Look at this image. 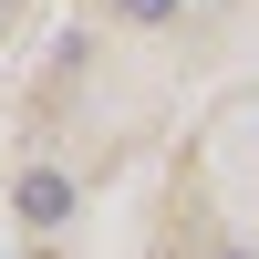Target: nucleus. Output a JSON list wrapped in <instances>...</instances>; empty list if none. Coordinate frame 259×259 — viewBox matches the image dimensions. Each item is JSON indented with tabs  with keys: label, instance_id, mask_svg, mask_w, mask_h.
I'll return each mask as SVG.
<instances>
[{
	"label": "nucleus",
	"instance_id": "2",
	"mask_svg": "<svg viewBox=\"0 0 259 259\" xmlns=\"http://www.w3.org/2000/svg\"><path fill=\"white\" fill-rule=\"evenodd\" d=\"M114 21H177V0H114Z\"/></svg>",
	"mask_w": 259,
	"mask_h": 259
},
{
	"label": "nucleus",
	"instance_id": "1",
	"mask_svg": "<svg viewBox=\"0 0 259 259\" xmlns=\"http://www.w3.org/2000/svg\"><path fill=\"white\" fill-rule=\"evenodd\" d=\"M21 218H31V228H62V218H73V177L31 166V177H21Z\"/></svg>",
	"mask_w": 259,
	"mask_h": 259
}]
</instances>
